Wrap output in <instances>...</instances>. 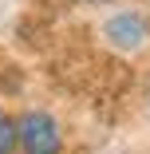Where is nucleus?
Segmentation results:
<instances>
[{
    "label": "nucleus",
    "instance_id": "1",
    "mask_svg": "<svg viewBox=\"0 0 150 154\" xmlns=\"http://www.w3.org/2000/svg\"><path fill=\"white\" fill-rule=\"evenodd\" d=\"M16 146L24 154H63V131L47 111H24L16 119Z\"/></svg>",
    "mask_w": 150,
    "mask_h": 154
},
{
    "label": "nucleus",
    "instance_id": "3",
    "mask_svg": "<svg viewBox=\"0 0 150 154\" xmlns=\"http://www.w3.org/2000/svg\"><path fill=\"white\" fill-rule=\"evenodd\" d=\"M16 150V119L0 111V154H12Z\"/></svg>",
    "mask_w": 150,
    "mask_h": 154
},
{
    "label": "nucleus",
    "instance_id": "2",
    "mask_svg": "<svg viewBox=\"0 0 150 154\" xmlns=\"http://www.w3.org/2000/svg\"><path fill=\"white\" fill-rule=\"evenodd\" d=\"M103 36H107L111 48H118V51H138V48L150 40V24H146L138 12H115V16L103 24Z\"/></svg>",
    "mask_w": 150,
    "mask_h": 154
}]
</instances>
